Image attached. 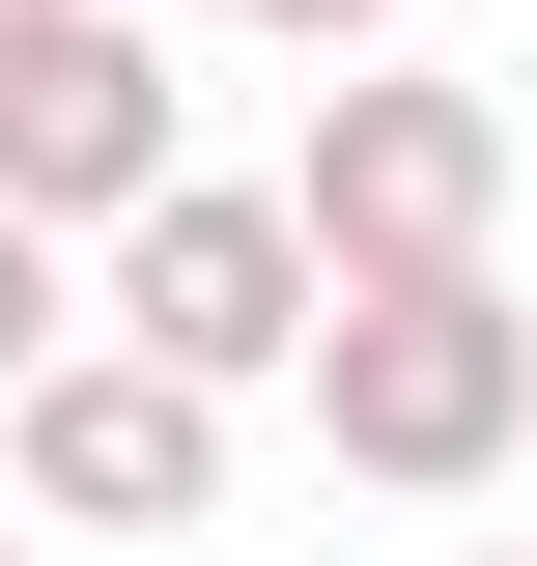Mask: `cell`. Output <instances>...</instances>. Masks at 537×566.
<instances>
[{"instance_id": "6da1fadb", "label": "cell", "mask_w": 537, "mask_h": 566, "mask_svg": "<svg viewBox=\"0 0 537 566\" xmlns=\"http://www.w3.org/2000/svg\"><path fill=\"white\" fill-rule=\"evenodd\" d=\"M312 453H339V482H397V510L509 482V453H537V312H509V255H397V283H339V340H312Z\"/></svg>"}, {"instance_id": "7a4b0ae2", "label": "cell", "mask_w": 537, "mask_h": 566, "mask_svg": "<svg viewBox=\"0 0 537 566\" xmlns=\"http://www.w3.org/2000/svg\"><path fill=\"white\" fill-rule=\"evenodd\" d=\"M283 199L339 227V283H397V255H509V114H481V85H424V57H339L312 142H283Z\"/></svg>"}, {"instance_id": "3957f363", "label": "cell", "mask_w": 537, "mask_h": 566, "mask_svg": "<svg viewBox=\"0 0 537 566\" xmlns=\"http://www.w3.org/2000/svg\"><path fill=\"white\" fill-rule=\"evenodd\" d=\"M0 482L57 510V538H199V510H227V368H170V340H57L29 397H0Z\"/></svg>"}, {"instance_id": "277c9868", "label": "cell", "mask_w": 537, "mask_h": 566, "mask_svg": "<svg viewBox=\"0 0 537 566\" xmlns=\"http://www.w3.org/2000/svg\"><path fill=\"white\" fill-rule=\"evenodd\" d=\"M114 340H170V368H227V397H255V368L339 340V227H312V199H227V170H170V199L114 227Z\"/></svg>"}, {"instance_id": "5b68a950", "label": "cell", "mask_w": 537, "mask_h": 566, "mask_svg": "<svg viewBox=\"0 0 537 566\" xmlns=\"http://www.w3.org/2000/svg\"><path fill=\"white\" fill-rule=\"evenodd\" d=\"M0 199L29 227H141L170 199V29L141 0H29L0 29Z\"/></svg>"}, {"instance_id": "8992f818", "label": "cell", "mask_w": 537, "mask_h": 566, "mask_svg": "<svg viewBox=\"0 0 537 566\" xmlns=\"http://www.w3.org/2000/svg\"><path fill=\"white\" fill-rule=\"evenodd\" d=\"M29 368H57V227L0 199V397H29Z\"/></svg>"}, {"instance_id": "52a82bcc", "label": "cell", "mask_w": 537, "mask_h": 566, "mask_svg": "<svg viewBox=\"0 0 537 566\" xmlns=\"http://www.w3.org/2000/svg\"><path fill=\"white\" fill-rule=\"evenodd\" d=\"M199 29H312V57H397V0H199Z\"/></svg>"}, {"instance_id": "ba28073f", "label": "cell", "mask_w": 537, "mask_h": 566, "mask_svg": "<svg viewBox=\"0 0 537 566\" xmlns=\"http://www.w3.org/2000/svg\"><path fill=\"white\" fill-rule=\"evenodd\" d=\"M29 538H57V510H29V482H0V566H29Z\"/></svg>"}, {"instance_id": "9c48e42d", "label": "cell", "mask_w": 537, "mask_h": 566, "mask_svg": "<svg viewBox=\"0 0 537 566\" xmlns=\"http://www.w3.org/2000/svg\"><path fill=\"white\" fill-rule=\"evenodd\" d=\"M481 566H537V538H481Z\"/></svg>"}]
</instances>
